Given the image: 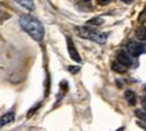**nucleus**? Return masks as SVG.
I'll use <instances>...</instances> for the list:
<instances>
[{"mask_svg": "<svg viewBox=\"0 0 146 131\" xmlns=\"http://www.w3.org/2000/svg\"><path fill=\"white\" fill-rule=\"evenodd\" d=\"M19 24H20V27L34 40L40 42V40L43 39V36H44V28H43V24L36 18L30 16V15H22L19 18Z\"/></svg>", "mask_w": 146, "mask_h": 131, "instance_id": "obj_1", "label": "nucleus"}, {"mask_svg": "<svg viewBox=\"0 0 146 131\" xmlns=\"http://www.w3.org/2000/svg\"><path fill=\"white\" fill-rule=\"evenodd\" d=\"M75 32L80 38L83 39H89L93 40L98 44H105L107 40V34L106 32H99V31L94 30L91 27L87 26H80V27H75Z\"/></svg>", "mask_w": 146, "mask_h": 131, "instance_id": "obj_2", "label": "nucleus"}, {"mask_svg": "<svg viewBox=\"0 0 146 131\" xmlns=\"http://www.w3.org/2000/svg\"><path fill=\"white\" fill-rule=\"evenodd\" d=\"M146 51V47L143 43H138V42H129L127 44V52L131 56H139Z\"/></svg>", "mask_w": 146, "mask_h": 131, "instance_id": "obj_3", "label": "nucleus"}, {"mask_svg": "<svg viewBox=\"0 0 146 131\" xmlns=\"http://www.w3.org/2000/svg\"><path fill=\"white\" fill-rule=\"evenodd\" d=\"M67 50H68V55H70V58L72 60L78 62V63L82 62V59H80V56H79V52H78V50H76L75 46H74V42H72V39L68 38V36H67Z\"/></svg>", "mask_w": 146, "mask_h": 131, "instance_id": "obj_4", "label": "nucleus"}, {"mask_svg": "<svg viewBox=\"0 0 146 131\" xmlns=\"http://www.w3.org/2000/svg\"><path fill=\"white\" fill-rule=\"evenodd\" d=\"M117 60L122 63L123 66L126 67H130V66L133 64V59H131V55L126 51H119V52L117 54Z\"/></svg>", "mask_w": 146, "mask_h": 131, "instance_id": "obj_5", "label": "nucleus"}, {"mask_svg": "<svg viewBox=\"0 0 146 131\" xmlns=\"http://www.w3.org/2000/svg\"><path fill=\"white\" fill-rule=\"evenodd\" d=\"M13 119H15V114L12 111H9V112H5L1 118H0V127H4L7 126L8 123L13 122Z\"/></svg>", "mask_w": 146, "mask_h": 131, "instance_id": "obj_6", "label": "nucleus"}, {"mask_svg": "<svg viewBox=\"0 0 146 131\" xmlns=\"http://www.w3.org/2000/svg\"><path fill=\"white\" fill-rule=\"evenodd\" d=\"M111 70L115 71V72H118V74H123V72L127 71V67L123 66L122 63H119L118 60H114L111 63Z\"/></svg>", "mask_w": 146, "mask_h": 131, "instance_id": "obj_7", "label": "nucleus"}, {"mask_svg": "<svg viewBox=\"0 0 146 131\" xmlns=\"http://www.w3.org/2000/svg\"><path fill=\"white\" fill-rule=\"evenodd\" d=\"M125 98H126V101L130 106H134L137 103V95H135V92L131 91V90H127V91L125 92Z\"/></svg>", "mask_w": 146, "mask_h": 131, "instance_id": "obj_8", "label": "nucleus"}, {"mask_svg": "<svg viewBox=\"0 0 146 131\" xmlns=\"http://www.w3.org/2000/svg\"><path fill=\"white\" fill-rule=\"evenodd\" d=\"M135 36H137V39H139L141 42H145L146 40V27L141 26L139 28H137V31H135Z\"/></svg>", "mask_w": 146, "mask_h": 131, "instance_id": "obj_9", "label": "nucleus"}, {"mask_svg": "<svg viewBox=\"0 0 146 131\" xmlns=\"http://www.w3.org/2000/svg\"><path fill=\"white\" fill-rule=\"evenodd\" d=\"M15 1H18L19 4L22 5V7H24V8L27 9H34V1L32 0H15Z\"/></svg>", "mask_w": 146, "mask_h": 131, "instance_id": "obj_10", "label": "nucleus"}, {"mask_svg": "<svg viewBox=\"0 0 146 131\" xmlns=\"http://www.w3.org/2000/svg\"><path fill=\"white\" fill-rule=\"evenodd\" d=\"M135 116L146 123V111L145 110H135Z\"/></svg>", "mask_w": 146, "mask_h": 131, "instance_id": "obj_11", "label": "nucleus"}, {"mask_svg": "<svg viewBox=\"0 0 146 131\" xmlns=\"http://www.w3.org/2000/svg\"><path fill=\"white\" fill-rule=\"evenodd\" d=\"M102 23H103V19L94 18V19H91V20H89V22H87V24H89V26H101Z\"/></svg>", "mask_w": 146, "mask_h": 131, "instance_id": "obj_12", "label": "nucleus"}, {"mask_svg": "<svg viewBox=\"0 0 146 131\" xmlns=\"http://www.w3.org/2000/svg\"><path fill=\"white\" fill-rule=\"evenodd\" d=\"M145 22H146V5L143 7V9L141 11V13H139V16H138V23H141V24H143Z\"/></svg>", "mask_w": 146, "mask_h": 131, "instance_id": "obj_13", "label": "nucleus"}, {"mask_svg": "<svg viewBox=\"0 0 146 131\" xmlns=\"http://www.w3.org/2000/svg\"><path fill=\"white\" fill-rule=\"evenodd\" d=\"M113 0H98V4L99 5H107L109 3H111Z\"/></svg>", "mask_w": 146, "mask_h": 131, "instance_id": "obj_14", "label": "nucleus"}, {"mask_svg": "<svg viewBox=\"0 0 146 131\" xmlns=\"http://www.w3.org/2000/svg\"><path fill=\"white\" fill-rule=\"evenodd\" d=\"M141 105H142V109L146 111V95L145 96H142V99H141Z\"/></svg>", "mask_w": 146, "mask_h": 131, "instance_id": "obj_15", "label": "nucleus"}, {"mask_svg": "<svg viewBox=\"0 0 146 131\" xmlns=\"http://www.w3.org/2000/svg\"><path fill=\"white\" fill-rule=\"evenodd\" d=\"M123 3H126V4H130V3H133L134 0H122Z\"/></svg>", "mask_w": 146, "mask_h": 131, "instance_id": "obj_16", "label": "nucleus"}, {"mask_svg": "<svg viewBox=\"0 0 146 131\" xmlns=\"http://www.w3.org/2000/svg\"><path fill=\"white\" fill-rule=\"evenodd\" d=\"M123 130H125L123 127H121V128H118V130H117V131H123Z\"/></svg>", "mask_w": 146, "mask_h": 131, "instance_id": "obj_17", "label": "nucleus"}, {"mask_svg": "<svg viewBox=\"0 0 146 131\" xmlns=\"http://www.w3.org/2000/svg\"><path fill=\"white\" fill-rule=\"evenodd\" d=\"M145 90H146V84H145Z\"/></svg>", "mask_w": 146, "mask_h": 131, "instance_id": "obj_18", "label": "nucleus"}, {"mask_svg": "<svg viewBox=\"0 0 146 131\" xmlns=\"http://www.w3.org/2000/svg\"><path fill=\"white\" fill-rule=\"evenodd\" d=\"M84 1H89V0H84Z\"/></svg>", "mask_w": 146, "mask_h": 131, "instance_id": "obj_19", "label": "nucleus"}]
</instances>
